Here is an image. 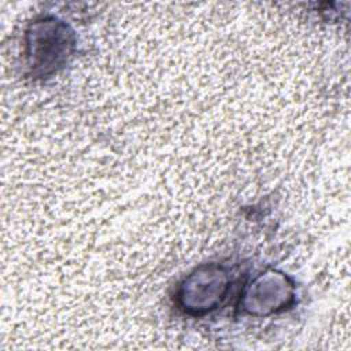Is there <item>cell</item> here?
<instances>
[{"instance_id":"cell-1","label":"cell","mask_w":351,"mask_h":351,"mask_svg":"<svg viewBox=\"0 0 351 351\" xmlns=\"http://www.w3.org/2000/svg\"><path fill=\"white\" fill-rule=\"evenodd\" d=\"M226 291V280L223 273L217 267H207L203 271L192 274L185 281L182 300L185 311L199 314L214 308Z\"/></svg>"}]
</instances>
